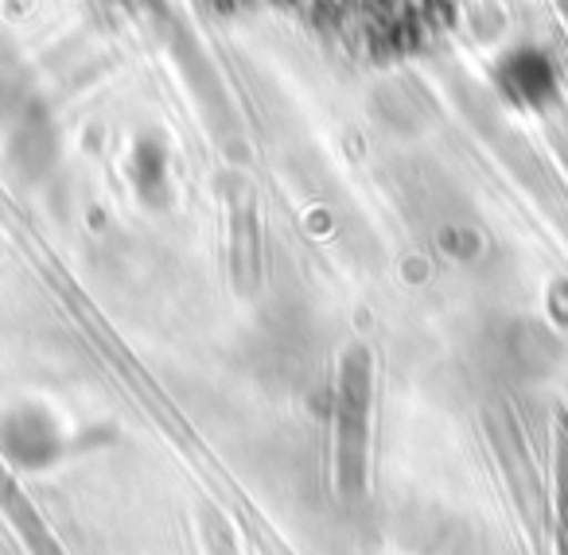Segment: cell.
Masks as SVG:
<instances>
[{
	"label": "cell",
	"instance_id": "1",
	"mask_svg": "<svg viewBox=\"0 0 568 555\" xmlns=\"http://www.w3.org/2000/svg\"><path fill=\"white\" fill-rule=\"evenodd\" d=\"M366 446H371V358L351 350L339 369V397H335V470L347 493L366 485Z\"/></svg>",
	"mask_w": 568,
	"mask_h": 555
},
{
	"label": "cell",
	"instance_id": "2",
	"mask_svg": "<svg viewBox=\"0 0 568 555\" xmlns=\"http://www.w3.org/2000/svg\"><path fill=\"white\" fill-rule=\"evenodd\" d=\"M59 451H63V439H59L55 423L28 412V408L9 415L4 428H0V454H4V462H12V466L43 470L59 459Z\"/></svg>",
	"mask_w": 568,
	"mask_h": 555
},
{
	"label": "cell",
	"instance_id": "3",
	"mask_svg": "<svg viewBox=\"0 0 568 555\" xmlns=\"http://www.w3.org/2000/svg\"><path fill=\"white\" fill-rule=\"evenodd\" d=\"M0 508L9 513L12 528L20 532V539H24L32 555H67L63 544L55 539V532H51L48 521L40 516V508L28 501V493L20 490V482L9 474L4 459H0Z\"/></svg>",
	"mask_w": 568,
	"mask_h": 555
}]
</instances>
